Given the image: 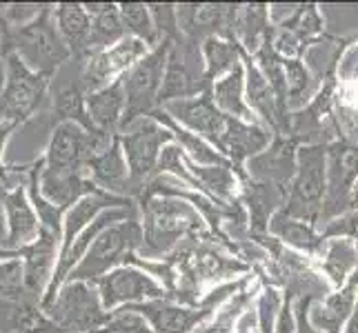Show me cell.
Returning <instances> with one entry per match:
<instances>
[{"label":"cell","instance_id":"obj_1","mask_svg":"<svg viewBox=\"0 0 358 333\" xmlns=\"http://www.w3.org/2000/svg\"><path fill=\"white\" fill-rule=\"evenodd\" d=\"M0 52L5 54H18L24 63L34 71L54 76L58 65L71 58L67 45L63 43L54 20V7L45 5L43 14L36 18L27 27L9 29L0 22Z\"/></svg>","mask_w":358,"mask_h":333},{"label":"cell","instance_id":"obj_2","mask_svg":"<svg viewBox=\"0 0 358 333\" xmlns=\"http://www.w3.org/2000/svg\"><path fill=\"white\" fill-rule=\"evenodd\" d=\"M143 253L145 256H163L176 242L201 229L203 216L196 212L187 200L174 198V195H150L143 198Z\"/></svg>","mask_w":358,"mask_h":333},{"label":"cell","instance_id":"obj_3","mask_svg":"<svg viewBox=\"0 0 358 333\" xmlns=\"http://www.w3.org/2000/svg\"><path fill=\"white\" fill-rule=\"evenodd\" d=\"M327 195V149L323 145L301 147L296 154V174L287 187V200L280 212L316 225L323 216Z\"/></svg>","mask_w":358,"mask_h":333},{"label":"cell","instance_id":"obj_4","mask_svg":"<svg viewBox=\"0 0 358 333\" xmlns=\"http://www.w3.org/2000/svg\"><path fill=\"white\" fill-rule=\"evenodd\" d=\"M143 246V225L138 218H129L125 222L107 227L96 236L90 251L71 271L67 282H96L109 271L127 265L129 256Z\"/></svg>","mask_w":358,"mask_h":333},{"label":"cell","instance_id":"obj_5","mask_svg":"<svg viewBox=\"0 0 358 333\" xmlns=\"http://www.w3.org/2000/svg\"><path fill=\"white\" fill-rule=\"evenodd\" d=\"M3 58L5 87L0 94V120L18 127L45 105L52 76L34 71L18 54H5Z\"/></svg>","mask_w":358,"mask_h":333},{"label":"cell","instance_id":"obj_6","mask_svg":"<svg viewBox=\"0 0 358 333\" xmlns=\"http://www.w3.org/2000/svg\"><path fill=\"white\" fill-rule=\"evenodd\" d=\"M171 47H174V40H163L122 76L125 94H127V109L120 131L127 125H131L134 120L147 118L156 109H160L158 98H160V89H163Z\"/></svg>","mask_w":358,"mask_h":333},{"label":"cell","instance_id":"obj_7","mask_svg":"<svg viewBox=\"0 0 358 333\" xmlns=\"http://www.w3.org/2000/svg\"><path fill=\"white\" fill-rule=\"evenodd\" d=\"M243 287H245V280L234 282V285H227V287H218L196 306H182L171 300H152V302L129 304V306H134V309L150 323L154 333H194V331H199L231 295H236V291H243Z\"/></svg>","mask_w":358,"mask_h":333},{"label":"cell","instance_id":"obj_8","mask_svg":"<svg viewBox=\"0 0 358 333\" xmlns=\"http://www.w3.org/2000/svg\"><path fill=\"white\" fill-rule=\"evenodd\" d=\"M45 313L60 333H96L109 311L94 282H65Z\"/></svg>","mask_w":358,"mask_h":333},{"label":"cell","instance_id":"obj_9","mask_svg":"<svg viewBox=\"0 0 358 333\" xmlns=\"http://www.w3.org/2000/svg\"><path fill=\"white\" fill-rule=\"evenodd\" d=\"M118 138L127 158L136 193L145 191V187L150 184V178L158 169L160 154H163L169 142H174V135H171V131L165 125H160L156 118L147 116L127 125L118 133Z\"/></svg>","mask_w":358,"mask_h":333},{"label":"cell","instance_id":"obj_10","mask_svg":"<svg viewBox=\"0 0 358 333\" xmlns=\"http://www.w3.org/2000/svg\"><path fill=\"white\" fill-rule=\"evenodd\" d=\"M94 285L98 293H101L103 306L107 311H114L129 304L152 302V300H167L169 295L163 282H156L152 274L131 265H122L114 271H109L107 276L96 280Z\"/></svg>","mask_w":358,"mask_h":333},{"label":"cell","instance_id":"obj_11","mask_svg":"<svg viewBox=\"0 0 358 333\" xmlns=\"http://www.w3.org/2000/svg\"><path fill=\"white\" fill-rule=\"evenodd\" d=\"M327 149V195L320 220L343 216L352 209V187L358 180V145L336 140Z\"/></svg>","mask_w":358,"mask_h":333},{"label":"cell","instance_id":"obj_12","mask_svg":"<svg viewBox=\"0 0 358 333\" xmlns=\"http://www.w3.org/2000/svg\"><path fill=\"white\" fill-rule=\"evenodd\" d=\"M150 52H152L150 45L134 38V36H125L120 43L92 56L87 63H85L83 76H80L83 89L92 94V91L107 87V84H112L114 80L125 76V73Z\"/></svg>","mask_w":358,"mask_h":333},{"label":"cell","instance_id":"obj_13","mask_svg":"<svg viewBox=\"0 0 358 333\" xmlns=\"http://www.w3.org/2000/svg\"><path fill=\"white\" fill-rule=\"evenodd\" d=\"M160 109H165L180 127L199 133L201 138H205L209 145H214L216 149L220 147L229 118L214 105L212 96L207 91L194 98H185V101L167 103Z\"/></svg>","mask_w":358,"mask_h":333},{"label":"cell","instance_id":"obj_14","mask_svg":"<svg viewBox=\"0 0 358 333\" xmlns=\"http://www.w3.org/2000/svg\"><path fill=\"white\" fill-rule=\"evenodd\" d=\"M60 256V233L45 229L41 231L38 240L22 249V278H24V291L31 298H38L43 302L45 293L52 285L54 271Z\"/></svg>","mask_w":358,"mask_h":333},{"label":"cell","instance_id":"obj_15","mask_svg":"<svg viewBox=\"0 0 358 333\" xmlns=\"http://www.w3.org/2000/svg\"><path fill=\"white\" fill-rule=\"evenodd\" d=\"M3 212H5V227H7V242H5L7 251H22L38 240L43 225L27 189L18 184L16 189L5 191Z\"/></svg>","mask_w":358,"mask_h":333},{"label":"cell","instance_id":"obj_16","mask_svg":"<svg viewBox=\"0 0 358 333\" xmlns=\"http://www.w3.org/2000/svg\"><path fill=\"white\" fill-rule=\"evenodd\" d=\"M87 176L98 189L109 195H116V198H127V195L136 193V187L131 182V171L118 135H114V140L109 142L107 149H103L90 160Z\"/></svg>","mask_w":358,"mask_h":333},{"label":"cell","instance_id":"obj_17","mask_svg":"<svg viewBox=\"0 0 358 333\" xmlns=\"http://www.w3.org/2000/svg\"><path fill=\"white\" fill-rule=\"evenodd\" d=\"M269 145H271L269 129L263 127L261 122H245V120L229 118L218 151L229 160L238 176H245L243 167L247 160L267 151Z\"/></svg>","mask_w":358,"mask_h":333},{"label":"cell","instance_id":"obj_18","mask_svg":"<svg viewBox=\"0 0 358 333\" xmlns=\"http://www.w3.org/2000/svg\"><path fill=\"white\" fill-rule=\"evenodd\" d=\"M245 65V101L254 111V116H258L267 129H274L276 133H282L287 122V109L280 105L276 91L271 89V84L263 76V71L258 69L256 60L252 56L243 58Z\"/></svg>","mask_w":358,"mask_h":333},{"label":"cell","instance_id":"obj_19","mask_svg":"<svg viewBox=\"0 0 358 333\" xmlns=\"http://www.w3.org/2000/svg\"><path fill=\"white\" fill-rule=\"evenodd\" d=\"M358 302V271L341 289L327 293L323 300L310 306V325L318 333H345Z\"/></svg>","mask_w":358,"mask_h":333},{"label":"cell","instance_id":"obj_20","mask_svg":"<svg viewBox=\"0 0 358 333\" xmlns=\"http://www.w3.org/2000/svg\"><path fill=\"white\" fill-rule=\"evenodd\" d=\"M127 109V94L122 78L107 87L87 94V114L96 131L105 135H118Z\"/></svg>","mask_w":358,"mask_h":333},{"label":"cell","instance_id":"obj_21","mask_svg":"<svg viewBox=\"0 0 358 333\" xmlns=\"http://www.w3.org/2000/svg\"><path fill=\"white\" fill-rule=\"evenodd\" d=\"M54 20L63 43L67 45L73 58L90 60V38H92V18L85 9V3H60L54 7Z\"/></svg>","mask_w":358,"mask_h":333},{"label":"cell","instance_id":"obj_22","mask_svg":"<svg viewBox=\"0 0 358 333\" xmlns=\"http://www.w3.org/2000/svg\"><path fill=\"white\" fill-rule=\"evenodd\" d=\"M296 151L292 142L276 140L269 145V149L263 151L250 160V174L256 180H263L265 184H274V187H282L287 184L296 174Z\"/></svg>","mask_w":358,"mask_h":333},{"label":"cell","instance_id":"obj_23","mask_svg":"<svg viewBox=\"0 0 358 333\" xmlns=\"http://www.w3.org/2000/svg\"><path fill=\"white\" fill-rule=\"evenodd\" d=\"M152 118H156L160 125H165L171 131V135H174V142L180 147L182 154L187 156L196 167H231L229 160L220 154L214 145H209L205 138H201L199 133L180 127L165 109H156L152 114Z\"/></svg>","mask_w":358,"mask_h":333},{"label":"cell","instance_id":"obj_24","mask_svg":"<svg viewBox=\"0 0 358 333\" xmlns=\"http://www.w3.org/2000/svg\"><path fill=\"white\" fill-rule=\"evenodd\" d=\"M271 36L269 9L265 5H245L234 16V40L247 56H256Z\"/></svg>","mask_w":358,"mask_h":333},{"label":"cell","instance_id":"obj_25","mask_svg":"<svg viewBox=\"0 0 358 333\" xmlns=\"http://www.w3.org/2000/svg\"><path fill=\"white\" fill-rule=\"evenodd\" d=\"M318 256L320 271L334 289H341L358 271V246L354 238H325Z\"/></svg>","mask_w":358,"mask_h":333},{"label":"cell","instance_id":"obj_26","mask_svg":"<svg viewBox=\"0 0 358 333\" xmlns=\"http://www.w3.org/2000/svg\"><path fill=\"white\" fill-rule=\"evenodd\" d=\"M85 9L92 18L90 58L120 43L127 34L120 18V9L114 3H85Z\"/></svg>","mask_w":358,"mask_h":333},{"label":"cell","instance_id":"obj_27","mask_svg":"<svg viewBox=\"0 0 358 333\" xmlns=\"http://www.w3.org/2000/svg\"><path fill=\"white\" fill-rule=\"evenodd\" d=\"M245 52L241 45L231 38H223V36H207L203 43V80L205 82H216L225 78L236 67L243 65Z\"/></svg>","mask_w":358,"mask_h":333},{"label":"cell","instance_id":"obj_28","mask_svg":"<svg viewBox=\"0 0 358 333\" xmlns=\"http://www.w3.org/2000/svg\"><path fill=\"white\" fill-rule=\"evenodd\" d=\"M212 96L214 105L223 111L227 118H236L245 122H258L254 111L245 101V65L236 67L225 78L212 82Z\"/></svg>","mask_w":358,"mask_h":333},{"label":"cell","instance_id":"obj_29","mask_svg":"<svg viewBox=\"0 0 358 333\" xmlns=\"http://www.w3.org/2000/svg\"><path fill=\"white\" fill-rule=\"evenodd\" d=\"M269 233L282 242H287L289 246L305 253H320L325 244L323 233H316V225H310V222H303V220H294L289 216H285L278 209V212L269 218Z\"/></svg>","mask_w":358,"mask_h":333},{"label":"cell","instance_id":"obj_30","mask_svg":"<svg viewBox=\"0 0 358 333\" xmlns=\"http://www.w3.org/2000/svg\"><path fill=\"white\" fill-rule=\"evenodd\" d=\"M199 94H205V84L194 80L187 63L180 58L178 49L174 45L171 47V54H169V63H167V71H165V80H163V89H160L158 105L163 107L167 103L185 101V98H194Z\"/></svg>","mask_w":358,"mask_h":333},{"label":"cell","instance_id":"obj_31","mask_svg":"<svg viewBox=\"0 0 358 333\" xmlns=\"http://www.w3.org/2000/svg\"><path fill=\"white\" fill-rule=\"evenodd\" d=\"M54 111L60 122H76L87 131H96L87 114V91L83 82H67L54 96Z\"/></svg>","mask_w":358,"mask_h":333},{"label":"cell","instance_id":"obj_32","mask_svg":"<svg viewBox=\"0 0 358 333\" xmlns=\"http://www.w3.org/2000/svg\"><path fill=\"white\" fill-rule=\"evenodd\" d=\"M118 9H120L122 24H125V29H127L129 36L143 40L145 45H150L152 49L156 45L163 43V38H160V34H158L156 24H154L150 5H143V3H120Z\"/></svg>","mask_w":358,"mask_h":333},{"label":"cell","instance_id":"obj_33","mask_svg":"<svg viewBox=\"0 0 358 333\" xmlns=\"http://www.w3.org/2000/svg\"><path fill=\"white\" fill-rule=\"evenodd\" d=\"M250 300H252V293L245 289L236 295H231V298L218 309V313L212 318V323L203 325L194 333H234L241 313L250 306Z\"/></svg>","mask_w":358,"mask_h":333},{"label":"cell","instance_id":"obj_34","mask_svg":"<svg viewBox=\"0 0 358 333\" xmlns=\"http://www.w3.org/2000/svg\"><path fill=\"white\" fill-rule=\"evenodd\" d=\"M285 65V80H287V109H299L307 103V96L312 94V76L305 63L299 60H282Z\"/></svg>","mask_w":358,"mask_h":333},{"label":"cell","instance_id":"obj_35","mask_svg":"<svg viewBox=\"0 0 358 333\" xmlns=\"http://www.w3.org/2000/svg\"><path fill=\"white\" fill-rule=\"evenodd\" d=\"M96 333H154V329L134 306H120L107 313L105 325Z\"/></svg>","mask_w":358,"mask_h":333},{"label":"cell","instance_id":"obj_36","mask_svg":"<svg viewBox=\"0 0 358 333\" xmlns=\"http://www.w3.org/2000/svg\"><path fill=\"white\" fill-rule=\"evenodd\" d=\"M280 27H287L289 31L299 36L301 40L307 43L323 31V18H320V11L316 9V5H303L296 9L287 20H282Z\"/></svg>","mask_w":358,"mask_h":333},{"label":"cell","instance_id":"obj_37","mask_svg":"<svg viewBox=\"0 0 358 333\" xmlns=\"http://www.w3.org/2000/svg\"><path fill=\"white\" fill-rule=\"evenodd\" d=\"M282 300L280 293L274 287H265L256 298V313H258V323H261L263 333H274L276 323L282 309Z\"/></svg>","mask_w":358,"mask_h":333},{"label":"cell","instance_id":"obj_38","mask_svg":"<svg viewBox=\"0 0 358 333\" xmlns=\"http://www.w3.org/2000/svg\"><path fill=\"white\" fill-rule=\"evenodd\" d=\"M150 11H152V18H154V24L160 34V38L163 40H171L174 38V34L178 29V7L176 5H150Z\"/></svg>","mask_w":358,"mask_h":333},{"label":"cell","instance_id":"obj_39","mask_svg":"<svg viewBox=\"0 0 358 333\" xmlns=\"http://www.w3.org/2000/svg\"><path fill=\"white\" fill-rule=\"evenodd\" d=\"M234 333H263L261 331V323H258V313H256V306H247V309L241 313L238 323H236V329Z\"/></svg>","mask_w":358,"mask_h":333},{"label":"cell","instance_id":"obj_40","mask_svg":"<svg viewBox=\"0 0 358 333\" xmlns=\"http://www.w3.org/2000/svg\"><path fill=\"white\" fill-rule=\"evenodd\" d=\"M16 127H11V125H5L3 120H0V171H3L5 167H3V149H5V142H7V138H9V133L14 131Z\"/></svg>","mask_w":358,"mask_h":333},{"label":"cell","instance_id":"obj_41","mask_svg":"<svg viewBox=\"0 0 358 333\" xmlns=\"http://www.w3.org/2000/svg\"><path fill=\"white\" fill-rule=\"evenodd\" d=\"M345 333H358V302H356V309L350 318V323L348 327H345Z\"/></svg>","mask_w":358,"mask_h":333},{"label":"cell","instance_id":"obj_42","mask_svg":"<svg viewBox=\"0 0 358 333\" xmlns=\"http://www.w3.org/2000/svg\"><path fill=\"white\" fill-rule=\"evenodd\" d=\"M352 209H358V180L354 182V187H352Z\"/></svg>","mask_w":358,"mask_h":333},{"label":"cell","instance_id":"obj_43","mask_svg":"<svg viewBox=\"0 0 358 333\" xmlns=\"http://www.w3.org/2000/svg\"><path fill=\"white\" fill-rule=\"evenodd\" d=\"M354 240H356V246H358V229H356V233H354Z\"/></svg>","mask_w":358,"mask_h":333}]
</instances>
